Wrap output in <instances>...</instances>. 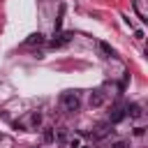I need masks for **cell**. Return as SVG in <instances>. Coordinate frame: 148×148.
<instances>
[{
	"label": "cell",
	"instance_id": "obj_12",
	"mask_svg": "<svg viewBox=\"0 0 148 148\" xmlns=\"http://www.w3.org/2000/svg\"><path fill=\"white\" fill-rule=\"evenodd\" d=\"M56 139H58L60 143H67V130H58V134H56Z\"/></svg>",
	"mask_w": 148,
	"mask_h": 148
},
{
	"label": "cell",
	"instance_id": "obj_17",
	"mask_svg": "<svg viewBox=\"0 0 148 148\" xmlns=\"http://www.w3.org/2000/svg\"><path fill=\"white\" fill-rule=\"evenodd\" d=\"M32 148H37V146H32Z\"/></svg>",
	"mask_w": 148,
	"mask_h": 148
},
{
	"label": "cell",
	"instance_id": "obj_5",
	"mask_svg": "<svg viewBox=\"0 0 148 148\" xmlns=\"http://www.w3.org/2000/svg\"><path fill=\"white\" fill-rule=\"evenodd\" d=\"M104 102H106V92H104V88L92 90V95H90V106H92V109H99Z\"/></svg>",
	"mask_w": 148,
	"mask_h": 148
},
{
	"label": "cell",
	"instance_id": "obj_16",
	"mask_svg": "<svg viewBox=\"0 0 148 148\" xmlns=\"http://www.w3.org/2000/svg\"><path fill=\"white\" fill-rule=\"evenodd\" d=\"M79 148H92V146H86V143H83V146H79Z\"/></svg>",
	"mask_w": 148,
	"mask_h": 148
},
{
	"label": "cell",
	"instance_id": "obj_3",
	"mask_svg": "<svg viewBox=\"0 0 148 148\" xmlns=\"http://www.w3.org/2000/svg\"><path fill=\"white\" fill-rule=\"evenodd\" d=\"M127 116H125V106H120V104H116V106H111V111H109V123L111 125H118L120 120H125Z\"/></svg>",
	"mask_w": 148,
	"mask_h": 148
},
{
	"label": "cell",
	"instance_id": "obj_4",
	"mask_svg": "<svg viewBox=\"0 0 148 148\" xmlns=\"http://www.w3.org/2000/svg\"><path fill=\"white\" fill-rule=\"evenodd\" d=\"M111 132H113V125H111L109 120H106V123H99V125L95 127V132H92V139H97V141H99V139H106Z\"/></svg>",
	"mask_w": 148,
	"mask_h": 148
},
{
	"label": "cell",
	"instance_id": "obj_9",
	"mask_svg": "<svg viewBox=\"0 0 148 148\" xmlns=\"http://www.w3.org/2000/svg\"><path fill=\"white\" fill-rule=\"evenodd\" d=\"M97 49H99L102 58H111V56H113V49H111L109 42H97Z\"/></svg>",
	"mask_w": 148,
	"mask_h": 148
},
{
	"label": "cell",
	"instance_id": "obj_10",
	"mask_svg": "<svg viewBox=\"0 0 148 148\" xmlns=\"http://www.w3.org/2000/svg\"><path fill=\"white\" fill-rule=\"evenodd\" d=\"M62 18H65V5H60L58 18H56V23H53V32H60V28H62Z\"/></svg>",
	"mask_w": 148,
	"mask_h": 148
},
{
	"label": "cell",
	"instance_id": "obj_2",
	"mask_svg": "<svg viewBox=\"0 0 148 148\" xmlns=\"http://www.w3.org/2000/svg\"><path fill=\"white\" fill-rule=\"evenodd\" d=\"M74 39V32H53V39L49 42L53 49H60V46H65V44H69Z\"/></svg>",
	"mask_w": 148,
	"mask_h": 148
},
{
	"label": "cell",
	"instance_id": "obj_1",
	"mask_svg": "<svg viewBox=\"0 0 148 148\" xmlns=\"http://www.w3.org/2000/svg\"><path fill=\"white\" fill-rule=\"evenodd\" d=\"M60 106H62V111H67V113H76L79 106H81L79 95H76L74 90H65V92L60 95Z\"/></svg>",
	"mask_w": 148,
	"mask_h": 148
},
{
	"label": "cell",
	"instance_id": "obj_8",
	"mask_svg": "<svg viewBox=\"0 0 148 148\" xmlns=\"http://www.w3.org/2000/svg\"><path fill=\"white\" fill-rule=\"evenodd\" d=\"M39 125H42V113H39V111H32L30 118H28V127H30V130H37Z\"/></svg>",
	"mask_w": 148,
	"mask_h": 148
},
{
	"label": "cell",
	"instance_id": "obj_13",
	"mask_svg": "<svg viewBox=\"0 0 148 148\" xmlns=\"http://www.w3.org/2000/svg\"><path fill=\"white\" fill-rule=\"evenodd\" d=\"M111 148H130V141H113Z\"/></svg>",
	"mask_w": 148,
	"mask_h": 148
},
{
	"label": "cell",
	"instance_id": "obj_6",
	"mask_svg": "<svg viewBox=\"0 0 148 148\" xmlns=\"http://www.w3.org/2000/svg\"><path fill=\"white\" fill-rule=\"evenodd\" d=\"M125 116H130L132 120H139L143 116V109L139 104H125Z\"/></svg>",
	"mask_w": 148,
	"mask_h": 148
},
{
	"label": "cell",
	"instance_id": "obj_15",
	"mask_svg": "<svg viewBox=\"0 0 148 148\" xmlns=\"http://www.w3.org/2000/svg\"><path fill=\"white\" fill-rule=\"evenodd\" d=\"M67 146H69V148H79L81 143H79V139H69V141H67Z\"/></svg>",
	"mask_w": 148,
	"mask_h": 148
},
{
	"label": "cell",
	"instance_id": "obj_7",
	"mask_svg": "<svg viewBox=\"0 0 148 148\" xmlns=\"http://www.w3.org/2000/svg\"><path fill=\"white\" fill-rule=\"evenodd\" d=\"M23 44H25V46H39V44H44V35H42V32H32V35L25 37Z\"/></svg>",
	"mask_w": 148,
	"mask_h": 148
},
{
	"label": "cell",
	"instance_id": "obj_14",
	"mask_svg": "<svg viewBox=\"0 0 148 148\" xmlns=\"http://www.w3.org/2000/svg\"><path fill=\"white\" fill-rule=\"evenodd\" d=\"M146 134V127H134V136H143Z\"/></svg>",
	"mask_w": 148,
	"mask_h": 148
},
{
	"label": "cell",
	"instance_id": "obj_11",
	"mask_svg": "<svg viewBox=\"0 0 148 148\" xmlns=\"http://www.w3.org/2000/svg\"><path fill=\"white\" fill-rule=\"evenodd\" d=\"M42 139H44V143H53V141H56V132H53L51 127H44V132H42Z\"/></svg>",
	"mask_w": 148,
	"mask_h": 148
}]
</instances>
